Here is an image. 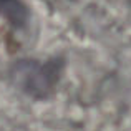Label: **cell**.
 <instances>
[{"mask_svg":"<svg viewBox=\"0 0 131 131\" xmlns=\"http://www.w3.org/2000/svg\"><path fill=\"white\" fill-rule=\"evenodd\" d=\"M0 15L15 28H22L28 22V10L20 0H0Z\"/></svg>","mask_w":131,"mask_h":131,"instance_id":"7a4b0ae2","label":"cell"},{"mask_svg":"<svg viewBox=\"0 0 131 131\" xmlns=\"http://www.w3.org/2000/svg\"><path fill=\"white\" fill-rule=\"evenodd\" d=\"M63 58L53 57L47 61L18 60L12 67V78L23 93L33 98H47L58 83Z\"/></svg>","mask_w":131,"mask_h":131,"instance_id":"6da1fadb","label":"cell"}]
</instances>
